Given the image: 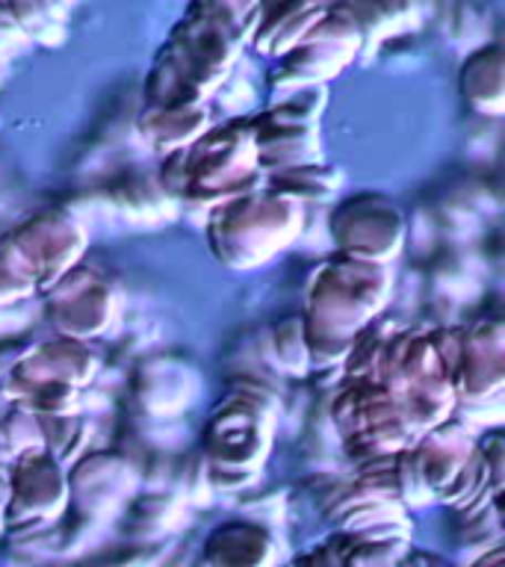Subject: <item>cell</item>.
<instances>
[{
  "label": "cell",
  "mask_w": 505,
  "mask_h": 567,
  "mask_svg": "<svg viewBox=\"0 0 505 567\" xmlns=\"http://www.w3.org/2000/svg\"><path fill=\"white\" fill-rule=\"evenodd\" d=\"M269 402L272 399L248 396L234 390V396L216 408V416L207 429V443H204L210 464L251 470V473L260 467V461L266 458V446H269V434H272Z\"/></svg>",
  "instance_id": "cell-2"
},
{
  "label": "cell",
  "mask_w": 505,
  "mask_h": 567,
  "mask_svg": "<svg viewBox=\"0 0 505 567\" xmlns=\"http://www.w3.org/2000/svg\"><path fill=\"white\" fill-rule=\"evenodd\" d=\"M145 136L154 142V148L175 154V151H186L189 145L202 140L207 133V113L202 106H189V110H154L142 115V127H148Z\"/></svg>",
  "instance_id": "cell-9"
},
{
  "label": "cell",
  "mask_w": 505,
  "mask_h": 567,
  "mask_svg": "<svg viewBox=\"0 0 505 567\" xmlns=\"http://www.w3.org/2000/svg\"><path fill=\"white\" fill-rule=\"evenodd\" d=\"M290 567H305V565H301V558H299V561H296V565H290Z\"/></svg>",
  "instance_id": "cell-18"
},
{
  "label": "cell",
  "mask_w": 505,
  "mask_h": 567,
  "mask_svg": "<svg viewBox=\"0 0 505 567\" xmlns=\"http://www.w3.org/2000/svg\"><path fill=\"white\" fill-rule=\"evenodd\" d=\"M390 299L388 266H372L354 257L328 260L310 284L305 331L354 340Z\"/></svg>",
  "instance_id": "cell-1"
},
{
  "label": "cell",
  "mask_w": 505,
  "mask_h": 567,
  "mask_svg": "<svg viewBox=\"0 0 505 567\" xmlns=\"http://www.w3.org/2000/svg\"><path fill=\"white\" fill-rule=\"evenodd\" d=\"M326 7H272L260 12L257 30L251 35V48L266 56H287L292 48L305 42L308 30L319 21Z\"/></svg>",
  "instance_id": "cell-8"
},
{
  "label": "cell",
  "mask_w": 505,
  "mask_h": 567,
  "mask_svg": "<svg viewBox=\"0 0 505 567\" xmlns=\"http://www.w3.org/2000/svg\"><path fill=\"white\" fill-rule=\"evenodd\" d=\"M503 547H491L485 549V553H478L473 561H470L467 567H503Z\"/></svg>",
  "instance_id": "cell-15"
},
{
  "label": "cell",
  "mask_w": 505,
  "mask_h": 567,
  "mask_svg": "<svg viewBox=\"0 0 505 567\" xmlns=\"http://www.w3.org/2000/svg\"><path fill=\"white\" fill-rule=\"evenodd\" d=\"M429 567H452V565H450V561H446V558L432 556V553H429Z\"/></svg>",
  "instance_id": "cell-17"
},
{
  "label": "cell",
  "mask_w": 505,
  "mask_h": 567,
  "mask_svg": "<svg viewBox=\"0 0 505 567\" xmlns=\"http://www.w3.org/2000/svg\"><path fill=\"white\" fill-rule=\"evenodd\" d=\"M204 561L210 567H275L278 544L260 523L230 520L207 535Z\"/></svg>",
  "instance_id": "cell-5"
},
{
  "label": "cell",
  "mask_w": 505,
  "mask_h": 567,
  "mask_svg": "<svg viewBox=\"0 0 505 567\" xmlns=\"http://www.w3.org/2000/svg\"><path fill=\"white\" fill-rule=\"evenodd\" d=\"M9 505V478H0V532H3V520H7Z\"/></svg>",
  "instance_id": "cell-16"
},
{
  "label": "cell",
  "mask_w": 505,
  "mask_h": 567,
  "mask_svg": "<svg viewBox=\"0 0 505 567\" xmlns=\"http://www.w3.org/2000/svg\"><path fill=\"white\" fill-rule=\"evenodd\" d=\"M372 202L375 198L370 202L354 198L343 204L331 219V234H334L340 255L372 266H388L402 251L405 219L393 204L379 202V207H372Z\"/></svg>",
  "instance_id": "cell-3"
},
{
  "label": "cell",
  "mask_w": 505,
  "mask_h": 567,
  "mask_svg": "<svg viewBox=\"0 0 505 567\" xmlns=\"http://www.w3.org/2000/svg\"><path fill=\"white\" fill-rule=\"evenodd\" d=\"M35 287H39V281H35L33 266L21 255L16 239H0V305L27 299L30 292H35Z\"/></svg>",
  "instance_id": "cell-11"
},
{
  "label": "cell",
  "mask_w": 505,
  "mask_h": 567,
  "mask_svg": "<svg viewBox=\"0 0 505 567\" xmlns=\"http://www.w3.org/2000/svg\"><path fill=\"white\" fill-rule=\"evenodd\" d=\"M343 175L331 166L322 163H310V166L292 168V172H278V175H266V189L284 198L299 202L310 198V202H328L331 195L340 189Z\"/></svg>",
  "instance_id": "cell-10"
},
{
  "label": "cell",
  "mask_w": 505,
  "mask_h": 567,
  "mask_svg": "<svg viewBox=\"0 0 505 567\" xmlns=\"http://www.w3.org/2000/svg\"><path fill=\"white\" fill-rule=\"evenodd\" d=\"M12 239L33 266L39 287L60 281L62 275L80 264V255L86 248V230L62 210H48L24 221Z\"/></svg>",
  "instance_id": "cell-4"
},
{
  "label": "cell",
  "mask_w": 505,
  "mask_h": 567,
  "mask_svg": "<svg viewBox=\"0 0 505 567\" xmlns=\"http://www.w3.org/2000/svg\"><path fill=\"white\" fill-rule=\"evenodd\" d=\"M272 349L284 370L305 375L310 370L308 346H305V319H284V322H278L272 331Z\"/></svg>",
  "instance_id": "cell-13"
},
{
  "label": "cell",
  "mask_w": 505,
  "mask_h": 567,
  "mask_svg": "<svg viewBox=\"0 0 505 567\" xmlns=\"http://www.w3.org/2000/svg\"><path fill=\"white\" fill-rule=\"evenodd\" d=\"M9 16L16 18L18 30L24 39L42 44L62 42V27H65V9L44 7V3H9Z\"/></svg>",
  "instance_id": "cell-12"
},
{
  "label": "cell",
  "mask_w": 505,
  "mask_h": 567,
  "mask_svg": "<svg viewBox=\"0 0 505 567\" xmlns=\"http://www.w3.org/2000/svg\"><path fill=\"white\" fill-rule=\"evenodd\" d=\"M95 372L97 361L86 346H80L78 340H60V343L39 346L24 361H18L12 370V384L30 388L42 381H65V384L83 388Z\"/></svg>",
  "instance_id": "cell-6"
},
{
  "label": "cell",
  "mask_w": 505,
  "mask_h": 567,
  "mask_svg": "<svg viewBox=\"0 0 505 567\" xmlns=\"http://www.w3.org/2000/svg\"><path fill=\"white\" fill-rule=\"evenodd\" d=\"M396 491L399 503L411 505V508H423V505L434 503L429 487H425L420 467H416L414 450H402L396 455Z\"/></svg>",
  "instance_id": "cell-14"
},
{
  "label": "cell",
  "mask_w": 505,
  "mask_h": 567,
  "mask_svg": "<svg viewBox=\"0 0 505 567\" xmlns=\"http://www.w3.org/2000/svg\"><path fill=\"white\" fill-rule=\"evenodd\" d=\"M505 60L499 44H487L482 51L470 53L467 62L461 65V92L467 104L482 115H503L505 110Z\"/></svg>",
  "instance_id": "cell-7"
}]
</instances>
